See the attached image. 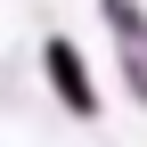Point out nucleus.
I'll use <instances>...</instances> for the list:
<instances>
[{
    "mask_svg": "<svg viewBox=\"0 0 147 147\" xmlns=\"http://www.w3.org/2000/svg\"><path fill=\"white\" fill-rule=\"evenodd\" d=\"M49 65H57V90L74 106H90V82H82V65H74V41H49Z\"/></svg>",
    "mask_w": 147,
    "mask_h": 147,
    "instance_id": "nucleus-1",
    "label": "nucleus"
}]
</instances>
